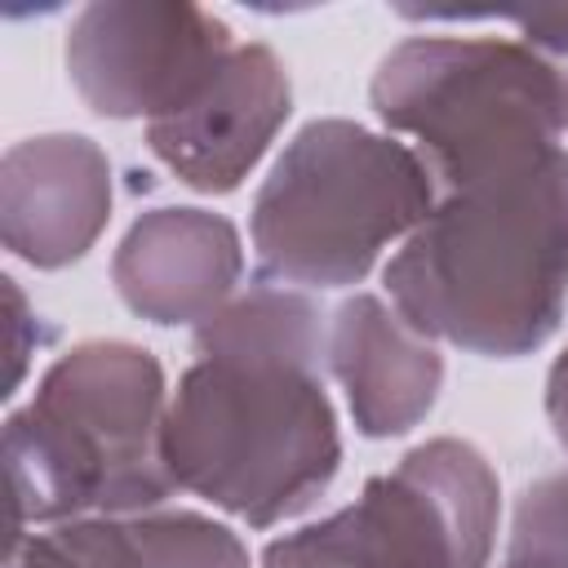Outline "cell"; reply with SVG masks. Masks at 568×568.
I'll use <instances>...</instances> for the list:
<instances>
[{
    "mask_svg": "<svg viewBox=\"0 0 568 568\" xmlns=\"http://www.w3.org/2000/svg\"><path fill=\"white\" fill-rule=\"evenodd\" d=\"M240 271V231L209 209H151L124 231L111 257L124 306L160 328L204 324L235 297Z\"/></svg>",
    "mask_w": 568,
    "mask_h": 568,
    "instance_id": "30bf717a",
    "label": "cell"
},
{
    "mask_svg": "<svg viewBox=\"0 0 568 568\" xmlns=\"http://www.w3.org/2000/svg\"><path fill=\"white\" fill-rule=\"evenodd\" d=\"M164 368L133 342L58 355L4 422L9 541L27 524L142 515L178 488L164 462Z\"/></svg>",
    "mask_w": 568,
    "mask_h": 568,
    "instance_id": "277c9868",
    "label": "cell"
},
{
    "mask_svg": "<svg viewBox=\"0 0 568 568\" xmlns=\"http://www.w3.org/2000/svg\"><path fill=\"white\" fill-rule=\"evenodd\" d=\"M324 355L311 297L253 284L222 302L195 328V364L178 377L164 417L173 484L248 528L302 515L342 466Z\"/></svg>",
    "mask_w": 568,
    "mask_h": 568,
    "instance_id": "6da1fadb",
    "label": "cell"
},
{
    "mask_svg": "<svg viewBox=\"0 0 568 568\" xmlns=\"http://www.w3.org/2000/svg\"><path fill=\"white\" fill-rule=\"evenodd\" d=\"M4 284V302H9V355H13V368H9V386H18L22 382V368H27V328H40L36 320H31V311H27V297H22V288H18V280H0Z\"/></svg>",
    "mask_w": 568,
    "mask_h": 568,
    "instance_id": "4fadbf2b",
    "label": "cell"
},
{
    "mask_svg": "<svg viewBox=\"0 0 568 568\" xmlns=\"http://www.w3.org/2000/svg\"><path fill=\"white\" fill-rule=\"evenodd\" d=\"M497 510L488 457L439 435L368 479L337 515L275 537L262 568H488Z\"/></svg>",
    "mask_w": 568,
    "mask_h": 568,
    "instance_id": "8992f818",
    "label": "cell"
},
{
    "mask_svg": "<svg viewBox=\"0 0 568 568\" xmlns=\"http://www.w3.org/2000/svg\"><path fill=\"white\" fill-rule=\"evenodd\" d=\"M328 368L368 439L408 435L439 399L444 359L399 311L373 293L346 297L328 320Z\"/></svg>",
    "mask_w": 568,
    "mask_h": 568,
    "instance_id": "8fae6325",
    "label": "cell"
},
{
    "mask_svg": "<svg viewBox=\"0 0 568 568\" xmlns=\"http://www.w3.org/2000/svg\"><path fill=\"white\" fill-rule=\"evenodd\" d=\"M546 417L555 426V439L568 453V351H559L546 373Z\"/></svg>",
    "mask_w": 568,
    "mask_h": 568,
    "instance_id": "5bb4252c",
    "label": "cell"
},
{
    "mask_svg": "<svg viewBox=\"0 0 568 568\" xmlns=\"http://www.w3.org/2000/svg\"><path fill=\"white\" fill-rule=\"evenodd\" d=\"M288 111L293 89L275 49L235 44L178 111L146 124V146L191 191L226 195L266 155Z\"/></svg>",
    "mask_w": 568,
    "mask_h": 568,
    "instance_id": "ba28073f",
    "label": "cell"
},
{
    "mask_svg": "<svg viewBox=\"0 0 568 568\" xmlns=\"http://www.w3.org/2000/svg\"><path fill=\"white\" fill-rule=\"evenodd\" d=\"M519 36H413L373 75V111L413 133L448 191L515 178L568 133V9L493 13Z\"/></svg>",
    "mask_w": 568,
    "mask_h": 568,
    "instance_id": "3957f363",
    "label": "cell"
},
{
    "mask_svg": "<svg viewBox=\"0 0 568 568\" xmlns=\"http://www.w3.org/2000/svg\"><path fill=\"white\" fill-rule=\"evenodd\" d=\"M231 27L182 0H98L67 31V71L106 120L178 111L231 53Z\"/></svg>",
    "mask_w": 568,
    "mask_h": 568,
    "instance_id": "52a82bcc",
    "label": "cell"
},
{
    "mask_svg": "<svg viewBox=\"0 0 568 568\" xmlns=\"http://www.w3.org/2000/svg\"><path fill=\"white\" fill-rule=\"evenodd\" d=\"M501 568H568V470L519 493Z\"/></svg>",
    "mask_w": 568,
    "mask_h": 568,
    "instance_id": "7c38bea8",
    "label": "cell"
},
{
    "mask_svg": "<svg viewBox=\"0 0 568 568\" xmlns=\"http://www.w3.org/2000/svg\"><path fill=\"white\" fill-rule=\"evenodd\" d=\"M435 173L404 142L355 120H311L271 164L253 200L262 275L306 288L359 284L390 240L435 209Z\"/></svg>",
    "mask_w": 568,
    "mask_h": 568,
    "instance_id": "5b68a950",
    "label": "cell"
},
{
    "mask_svg": "<svg viewBox=\"0 0 568 568\" xmlns=\"http://www.w3.org/2000/svg\"><path fill=\"white\" fill-rule=\"evenodd\" d=\"M111 217V160L84 133H40L0 160L4 248L58 271L93 248Z\"/></svg>",
    "mask_w": 568,
    "mask_h": 568,
    "instance_id": "9c48e42d",
    "label": "cell"
},
{
    "mask_svg": "<svg viewBox=\"0 0 568 568\" xmlns=\"http://www.w3.org/2000/svg\"><path fill=\"white\" fill-rule=\"evenodd\" d=\"M386 293L422 337L470 355L546 346L568 302V151L448 191L386 262Z\"/></svg>",
    "mask_w": 568,
    "mask_h": 568,
    "instance_id": "7a4b0ae2",
    "label": "cell"
}]
</instances>
